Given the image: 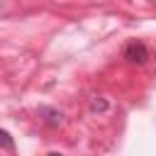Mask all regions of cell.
Segmentation results:
<instances>
[{"label": "cell", "mask_w": 156, "mask_h": 156, "mask_svg": "<svg viewBox=\"0 0 156 156\" xmlns=\"http://www.w3.org/2000/svg\"><path fill=\"white\" fill-rule=\"evenodd\" d=\"M122 56H124L129 63H134V66H144V63L151 58V51H149V46H146L141 39H132V41H127Z\"/></svg>", "instance_id": "6da1fadb"}, {"label": "cell", "mask_w": 156, "mask_h": 156, "mask_svg": "<svg viewBox=\"0 0 156 156\" xmlns=\"http://www.w3.org/2000/svg\"><path fill=\"white\" fill-rule=\"evenodd\" d=\"M39 117H41V122L46 124V127H58V124H63V115L58 112V110H54V107H46V105H41L39 107Z\"/></svg>", "instance_id": "7a4b0ae2"}, {"label": "cell", "mask_w": 156, "mask_h": 156, "mask_svg": "<svg viewBox=\"0 0 156 156\" xmlns=\"http://www.w3.org/2000/svg\"><path fill=\"white\" fill-rule=\"evenodd\" d=\"M110 110V102L102 100V98H90V112H107Z\"/></svg>", "instance_id": "3957f363"}, {"label": "cell", "mask_w": 156, "mask_h": 156, "mask_svg": "<svg viewBox=\"0 0 156 156\" xmlns=\"http://www.w3.org/2000/svg\"><path fill=\"white\" fill-rule=\"evenodd\" d=\"M0 149H5V151H15V139H12L5 129H0Z\"/></svg>", "instance_id": "277c9868"}, {"label": "cell", "mask_w": 156, "mask_h": 156, "mask_svg": "<svg viewBox=\"0 0 156 156\" xmlns=\"http://www.w3.org/2000/svg\"><path fill=\"white\" fill-rule=\"evenodd\" d=\"M46 156H63V154H58V151H49Z\"/></svg>", "instance_id": "5b68a950"}]
</instances>
